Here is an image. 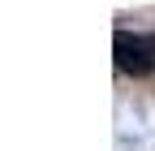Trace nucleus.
<instances>
[{
    "mask_svg": "<svg viewBox=\"0 0 155 151\" xmlns=\"http://www.w3.org/2000/svg\"><path fill=\"white\" fill-rule=\"evenodd\" d=\"M112 52H116V69H121V73L147 78V73L155 69V35H129V30H116Z\"/></svg>",
    "mask_w": 155,
    "mask_h": 151,
    "instance_id": "f257e3e1",
    "label": "nucleus"
}]
</instances>
